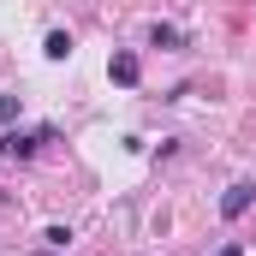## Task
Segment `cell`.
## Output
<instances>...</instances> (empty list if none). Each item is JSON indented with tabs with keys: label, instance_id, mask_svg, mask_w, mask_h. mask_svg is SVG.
<instances>
[{
	"label": "cell",
	"instance_id": "cell-4",
	"mask_svg": "<svg viewBox=\"0 0 256 256\" xmlns=\"http://www.w3.org/2000/svg\"><path fill=\"white\" fill-rule=\"evenodd\" d=\"M42 54H48V60H72V36H66V30H48Z\"/></svg>",
	"mask_w": 256,
	"mask_h": 256
},
{
	"label": "cell",
	"instance_id": "cell-1",
	"mask_svg": "<svg viewBox=\"0 0 256 256\" xmlns=\"http://www.w3.org/2000/svg\"><path fill=\"white\" fill-rule=\"evenodd\" d=\"M250 202H256V185H250V179H238V185H226V196H220V214L238 220V214H250Z\"/></svg>",
	"mask_w": 256,
	"mask_h": 256
},
{
	"label": "cell",
	"instance_id": "cell-7",
	"mask_svg": "<svg viewBox=\"0 0 256 256\" xmlns=\"http://www.w3.org/2000/svg\"><path fill=\"white\" fill-rule=\"evenodd\" d=\"M18 120V96H0V126H12Z\"/></svg>",
	"mask_w": 256,
	"mask_h": 256
},
{
	"label": "cell",
	"instance_id": "cell-9",
	"mask_svg": "<svg viewBox=\"0 0 256 256\" xmlns=\"http://www.w3.org/2000/svg\"><path fill=\"white\" fill-rule=\"evenodd\" d=\"M48 256H54V250H48Z\"/></svg>",
	"mask_w": 256,
	"mask_h": 256
},
{
	"label": "cell",
	"instance_id": "cell-3",
	"mask_svg": "<svg viewBox=\"0 0 256 256\" xmlns=\"http://www.w3.org/2000/svg\"><path fill=\"white\" fill-rule=\"evenodd\" d=\"M42 149V137H24V131H6L0 137V155H12V161H24V155H36Z\"/></svg>",
	"mask_w": 256,
	"mask_h": 256
},
{
	"label": "cell",
	"instance_id": "cell-8",
	"mask_svg": "<svg viewBox=\"0 0 256 256\" xmlns=\"http://www.w3.org/2000/svg\"><path fill=\"white\" fill-rule=\"evenodd\" d=\"M220 256H244V250H238V244H226V250H220Z\"/></svg>",
	"mask_w": 256,
	"mask_h": 256
},
{
	"label": "cell",
	"instance_id": "cell-2",
	"mask_svg": "<svg viewBox=\"0 0 256 256\" xmlns=\"http://www.w3.org/2000/svg\"><path fill=\"white\" fill-rule=\"evenodd\" d=\"M108 78H114V84H137V78H143V66H137V54H131V48H120V54H114V60H108Z\"/></svg>",
	"mask_w": 256,
	"mask_h": 256
},
{
	"label": "cell",
	"instance_id": "cell-6",
	"mask_svg": "<svg viewBox=\"0 0 256 256\" xmlns=\"http://www.w3.org/2000/svg\"><path fill=\"white\" fill-rule=\"evenodd\" d=\"M149 42H155V48H173V42H179V30H173V24H155V30H149Z\"/></svg>",
	"mask_w": 256,
	"mask_h": 256
},
{
	"label": "cell",
	"instance_id": "cell-5",
	"mask_svg": "<svg viewBox=\"0 0 256 256\" xmlns=\"http://www.w3.org/2000/svg\"><path fill=\"white\" fill-rule=\"evenodd\" d=\"M72 238H78V232H72V226H66V220H54V226H48V232H42V244H48V250H66V244H72Z\"/></svg>",
	"mask_w": 256,
	"mask_h": 256
}]
</instances>
